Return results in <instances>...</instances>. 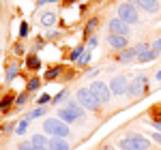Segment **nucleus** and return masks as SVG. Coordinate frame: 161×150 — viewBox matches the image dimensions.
<instances>
[{
  "label": "nucleus",
  "instance_id": "obj_1",
  "mask_svg": "<svg viewBox=\"0 0 161 150\" xmlns=\"http://www.w3.org/2000/svg\"><path fill=\"white\" fill-rule=\"evenodd\" d=\"M120 150H148L150 148V139H146L142 133H129L123 139H118Z\"/></svg>",
  "mask_w": 161,
  "mask_h": 150
},
{
  "label": "nucleus",
  "instance_id": "obj_2",
  "mask_svg": "<svg viewBox=\"0 0 161 150\" xmlns=\"http://www.w3.org/2000/svg\"><path fill=\"white\" fill-rule=\"evenodd\" d=\"M43 131L52 135V137H69L71 135V131H69V125L67 122H62L60 118H47L45 122H43Z\"/></svg>",
  "mask_w": 161,
  "mask_h": 150
},
{
  "label": "nucleus",
  "instance_id": "obj_3",
  "mask_svg": "<svg viewBox=\"0 0 161 150\" xmlns=\"http://www.w3.org/2000/svg\"><path fill=\"white\" fill-rule=\"evenodd\" d=\"M77 101H80V105L84 110H90V112H99V107H101L99 99L95 97V92L90 88H80L77 90Z\"/></svg>",
  "mask_w": 161,
  "mask_h": 150
},
{
  "label": "nucleus",
  "instance_id": "obj_4",
  "mask_svg": "<svg viewBox=\"0 0 161 150\" xmlns=\"http://www.w3.org/2000/svg\"><path fill=\"white\" fill-rule=\"evenodd\" d=\"M118 17L123 19L125 24H137L140 22V13H137V9L131 2H123L118 7Z\"/></svg>",
  "mask_w": 161,
  "mask_h": 150
},
{
  "label": "nucleus",
  "instance_id": "obj_5",
  "mask_svg": "<svg viewBox=\"0 0 161 150\" xmlns=\"http://www.w3.org/2000/svg\"><path fill=\"white\" fill-rule=\"evenodd\" d=\"M110 90L114 97H123L129 92V79H127V75H114L110 82Z\"/></svg>",
  "mask_w": 161,
  "mask_h": 150
},
{
  "label": "nucleus",
  "instance_id": "obj_6",
  "mask_svg": "<svg viewBox=\"0 0 161 150\" xmlns=\"http://www.w3.org/2000/svg\"><path fill=\"white\" fill-rule=\"evenodd\" d=\"M90 90L95 92V97L99 99L101 105H103V103H110L112 90H110V86H108V84H103V82H92V84H90Z\"/></svg>",
  "mask_w": 161,
  "mask_h": 150
},
{
  "label": "nucleus",
  "instance_id": "obj_7",
  "mask_svg": "<svg viewBox=\"0 0 161 150\" xmlns=\"http://www.w3.org/2000/svg\"><path fill=\"white\" fill-rule=\"evenodd\" d=\"M144 88H146V75L142 73V75H137L136 79L129 84V97H133V99H137V97H142L144 94Z\"/></svg>",
  "mask_w": 161,
  "mask_h": 150
},
{
  "label": "nucleus",
  "instance_id": "obj_8",
  "mask_svg": "<svg viewBox=\"0 0 161 150\" xmlns=\"http://www.w3.org/2000/svg\"><path fill=\"white\" fill-rule=\"evenodd\" d=\"M112 35H123V37H129V24H125L120 17H114L110 19V24H108Z\"/></svg>",
  "mask_w": 161,
  "mask_h": 150
},
{
  "label": "nucleus",
  "instance_id": "obj_9",
  "mask_svg": "<svg viewBox=\"0 0 161 150\" xmlns=\"http://www.w3.org/2000/svg\"><path fill=\"white\" fill-rule=\"evenodd\" d=\"M108 45L114 47V50H127L129 37H123V35H110V37H108Z\"/></svg>",
  "mask_w": 161,
  "mask_h": 150
},
{
  "label": "nucleus",
  "instance_id": "obj_10",
  "mask_svg": "<svg viewBox=\"0 0 161 150\" xmlns=\"http://www.w3.org/2000/svg\"><path fill=\"white\" fill-rule=\"evenodd\" d=\"M137 2V7H142L146 13H157L159 11V0H133Z\"/></svg>",
  "mask_w": 161,
  "mask_h": 150
},
{
  "label": "nucleus",
  "instance_id": "obj_11",
  "mask_svg": "<svg viewBox=\"0 0 161 150\" xmlns=\"http://www.w3.org/2000/svg\"><path fill=\"white\" fill-rule=\"evenodd\" d=\"M58 118H60L62 122H67V125H69V122H75V120H80V118L75 116V112H71L69 107H60V110H58Z\"/></svg>",
  "mask_w": 161,
  "mask_h": 150
},
{
  "label": "nucleus",
  "instance_id": "obj_12",
  "mask_svg": "<svg viewBox=\"0 0 161 150\" xmlns=\"http://www.w3.org/2000/svg\"><path fill=\"white\" fill-rule=\"evenodd\" d=\"M50 150H71L69 142L62 137H52L50 139Z\"/></svg>",
  "mask_w": 161,
  "mask_h": 150
},
{
  "label": "nucleus",
  "instance_id": "obj_13",
  "mask_svg": "<svg viewBox=\"0 0 161 150\" xmlns=\"http://www.w3.org/2000/svg\"><path fill=\"white\" fill-rule=\"evenodd\" d=\"M133 60H137V54H136V50H123L120 54H118V62H133Z\"/></svg>",
  "mask_w": 161,
  "mask_h": 150
},
{
  "label": "nucleus",
  "instance_id": "obj_14",
  "mask_svg": "<svg viewBox=\"0 0 161 150\" xmlns=\"http://www.w3.org/2000/svg\"><path fill=\"white\" fill-rule=\"evenodd\" d=\"M82 54H84V47H82V45H77V47L69 54V58H71L73 62H80V60H82Z\"/></svg>",
  "mask_w": 161,
  "mask_h": 150
},
{
  "label": "nucleus",
  "instance_id": "obj_15",
  "mask_svg": "<svg viewBox=\"0 0 161 150\" xmlns=\"http://www.w3.org/2000/svg\"><path fill=\"white\" fill-rule=\"evenodd\" d=\"M54 22H56V15H54V13H43V15H41V24L43 26H52Z\"/></svg>",
  "mask_w": 161,
  "mask_h": 150
},
{
  "label": "nucleus",
  "instance_id": "obj_16",
  "mask_svg": "<svg viewBox=\"0 0 161 150\" xmlns=\"http://www.w3.org/2000/svg\"><path fill=\"white\" fill-rule=\"evenodd\" d=\"M26 67H28V69H39V67H41V60H39L37 56H28V60H26Z\"/></svg>",
  "mask_w": 161,
  "mask_h": 150
},
{
  "label": "nucleus",
  "instance_id": "obj_17",
  "mask_svg": "<svg viewBox=\"0 0 161 150\" xmlns=\"http://www.w3.org/2000/svg\"><path fill=\"white\" fill-rule=\"evenodd\" d=\"M155 58H157L155 51H146V54H140V56H137L140 62H150V60H155Z\"/></svg>",
  "mask_w": 161,
  "mask_h": 150
},
{
  "label": "nucleus",
  "instance_id": "obj_18",
  "mask_svg": "<svg viewBox=\"0 0 161 150\" xmlns=\"http://www.w3.org/2000/svg\"><path fill=\"white\" fill-rule=\"evenodd\" d=\"M133 50H136V54H137V56H140V54H146V51H153V50H150V45H148V43H137V45L133 47Z\"/></svg>",
  "mask_w": 161,
  "mask_h": 150
},
{
  "label": "nucleus",
  "instance_id": "obj_19",
  "mask_svg": "<svg viewBox=\"0 0 161 150\" xmlns=\"http://www.w3.org/2000/svg\"><path fill=\"white\" fill-rule=\"evenodd\" d=\"M60 67H52L50 71H47V73H45V79H54V77H58V75H60Z\"/></svg>",
  "mask_w": 161,
  "mask_h": 150
},
{
  "label": "nucleus",
  "instance_id": "obj_20",
  "mask_svg": "<svg viewBox=\"0 0 161 150\" xmlns=\"http://www.w3.org/2000/svg\"><path fill=\"white\" fill-rule=\"evenodd\" d=\"M26 129H28V120H22V122H17V125H15V133H17V135H22V133H26Z\"/></svg>",
  "mask_w": 161,
  "mask_h": 150
},
{
  "label": "nucleus",
  "instance_id": "obj_21",
  "mask_svg": "<svg viewBox=\"0 0 161 150\" xmlns=\"http://www.w3.org/2000/svg\"><path fill=\"white\" fill-rule=\"evenodd\" d=\"M43 114H45V107L41 105V107H35L32 112L28 114V118H39V116H43Z\"/></svg>",
  "mask_w": 161,
  "mask_h": 150
},
{
  "label": "nucleus",
  "instance_id": "obj_22",
  "mask_svg": "<svg viewBox=\"0 0 161 150\" xmlns=\"http://www.w3.org/2000/svg\"><path fill=\"white\" fill-rule=\"evenodd\" d=\"M150 50L155 51V54H161V37H159V39H155V41L150 43Z\"/></svg>",
  "mask_w": 161,
  "mask_h": 150
},
{
  "label": "nucleus",
  "instance_id": "obj_23",
  "mask_svg": "<svg viewBox=\"0 0 161 150\" xmlns=\"http://www.w3.org/2000/svg\"><path fill=\"white\" fill-rule=\"evenodd\" d=\"M13 103V99L11 97H4V99L0 101V112H4V110H9V105Z\"/></svg>",
  "mask_w": 161,
  "mask_h": 150
},
{
  "label": "nucleus",
  "instance_id": "obj_24",
  "mask_svg": "<svg viewBox=\"0 0 161 150\" xmlns=\"http://www.w3.org/2000/svg\"><path fill=\"white\" fill-rule=\"evenodd\" d=\"M17 150H37V148L32 146V142H22V144L17 146Z\"/></svg>",
  "mask_w": 161,
  "mask_h": 150
},
{
  "label": "nucleus",
  "instance_id": "obj_25",
  "mask_svg": "<svg viewBox=\"0 0 161 150\" xmlns=\"http://www.w3.org/2000/svg\"><path fill=\"white\" fill-rule=\"evenodd\" d=\"M39 84H41V82H39V77H32V79L28 82V90H37Z\"/></svg>",
  "mask_w": 161,
  "mask_h": 150
},
{
  "label": "nucleus",
  "instance_id": "obj_26",
  "mask_svg": "<svg viewBox=\"0 0 161 150\" xmlns=\"http://www.w3.org/2000/svg\"><path fill=\"white\" fill-rule=\"evenodd\" d=\"M17 71H19V69H17V67L13 64L11 69H9V73H7V79H9V82H11V79H15V75H17Z\"/></svg>",
  "mask_w": 161,
  "mask_h": 150
},
{
  "label": "nucleus",
  "instance_id": "obj_27",
  "mask_svg": "<svg viewBox=\"0 0 161 150\" xmlns=\"http://www.w3.org/2000/svg\"><path fill=\"white\" fill-rule=\"evenodd\" d=\"M64 97H67V90H60V92H58V94L54 97V103H60V101L64 99Z\"/></svg>",
  "mask_w": 161,
  "mask_h": 150
},
{
  "label": "nucleus",
  "instance_id": "obj_28",
  "mask_svg": "<svg viewBox=\"0 0 161 150\" xmlns=\"http://www.w3.org/2000/svg\"><path fill=\"white\" fill-rule=\"evenodd\" d=\"M26 99H28V94H26V92H24V94H19V97L15 99V105H24Z\"/></svg>",
  "mask_w": 161,
  "mask_h": 150
},
{
  "label": "nucleus",
  "instance_id": "obj_29",
  "mask_svg": "<svg viewBox=\"0 0 161 150\" xmlns=\"http://www.w3.org/2000/svg\"><path fill=\"white\" fill-rule=\"evenodd\" d=\"M95 26H97V19H90L86 26V35H90V30H95Z\"/></svg>",
  "mask_w": 161,
  "mask_h": 150
},
{
  "label": "nucleus",
  "instance_id": "obj_30",
  "mask_svg": "<svg viewBox=\"0 0 161 150\" xmlns=\"http://www.w3.org/2000/svg\"><path fill=\"white\" fill-rule=\"evenodd\" d=\"M26 32H28V24L22 22V26H19V37H26Z\"/></svg>",
  "mask_w": 161,
  "mask_h": 150
},
{
  "label": "nucleus",
  "instance_id": "obj_31",
  "mask_svg": "<svg viewBox=\"0 0 161 150\" xmlns=\"http://www.w3.org/2000/svg\"><path fill=\"white\" fill-rule=\"evenodd\" d=\"M153 139H155V144H157V146H161V133H159V131H155V133H153Z\"/></svg>",
  "mask_w": 161,
  "mask_h": 150
},
{
  "label": "nucleus",
  "instance_id": "obj_32",
  "mask_svg": "<svg viewBox=\"0 0 161 150\" xmlns=\"http://www.w3.org/2000/svg\"><path fill=\"white\" fill-rule=\"evenodd\" d=\"M47 101H52L50 94H41V99H39V105H43V103H47Z\"/></svg>",
  "mask_w": 161,
  "mask_h": 150
},
{
  "label": "nucleus",
  "instance_id": "obj_33",
  "mask_svg": "<svg viewBox=\"0 0 161 150\" xmlns=\"http://www.w3.org/2000/svg\"><path fill=\"white\" fill-rule=\"evenodd\" d=\"M88 60H90V50H88L86 54H84V56H82V60H80V62H82V64H86Z\"/></svg>",
  "mask_w": 161,
  "mask_h": 150
},
{
  "label": "nucleus",
  "instance_id": "obj_34",
  "mask_svg": "<svg viewBox=\"0 0 161 150\" xmlns=\"http://www.w3.org/2000/svg\"><path fill=\"white\" fill-rule=\"evenodd\" d=\"M50 2H58V0H37L39 7H43V4H50Z\"/></svg>",
  "mask_w": 161,
  "mask_h": 150
},
{
  "label": "nucleus",
  "instance_id": "obj_35",
  "mask_svg": "<svg viewBox=\"0 0 161 150\" xmlns=\"http://www.w3.org/2000/svg\"><path fill=\"white\" fill-rule=\"evenodd\" d=\"M97 73H99V69H90V71L86 73V77H95Z\"/></svg>",
  "mask_w": 161,
  "mask_h": 150
},
{
  "label": "nucleus",
  "instance_id": "obj_36",
  "mask_svg": "<svg viewBox=\"0 0 161 150\" xmlns=\"http://www.w3.org/2000/svg\"><path fill=\"white\" fill-rule=\"evenodd\" d=\"M153 126H155V131H159V133H161V120H155Z\"/></svg>",
  "mask_w": 161,
  "mask_h": 150
},
{
  "label": "nucleus",
  "instance_id": "obj_37",
  "mask_svg": "<svg viewBox=\"0 0 161 150\" xmlns=\"http://www.w3.org/2000/svg\"><path fill=\"white\" fill-rule=\"evenodd\" d=\"M95 45H97V39H90V43H88V50H92Z\"/></svg>",
  "mask_w": 161,
  "mask_h": 150
},
{
  "label": "nucleus",
  "instance_id": "obj_38",
  "mask_svg": "<svg viewBox=\"0 0 161 150\" xmlns=\"http://www.w3.org/2000/svg\"><path fill=\"white\" fill-rule=\"evenodd\" d=\"M15 54H24V47L22 45H15Z\"/></svg>",
  "mask_w": 161,
  "mask_h": 150
},
{
  "label": "nucleus",
  "instance_id": "obj_39",
  "mask_svg": "<svg viewBox=\"0 0 161 150\" xmlns=\"http://www.w3.org/2000/svg\"><path fill=\"white\" fill-rule=\"evenodd\" d=\"M155 77H157V82H161V71H157V73H155Z\"/></svg>",
  "mask_w": 161,
  "mask_h": 150
},
{
  "label": "nucleus",
  "instance_id": "obj_40",
  "mask_svg": "<svg viewBox=\"0 0 161 150\" xmlns=\"http://www.w3.org/2000/svg\"><path fill=\"white\" fill-rule=\"evenodd\" d=\"M105 150H114V148H110V146H108V148H105Z\"/></svg>",
  "mask_w": 161,
  "mask_h": 150
}]
</instances>
